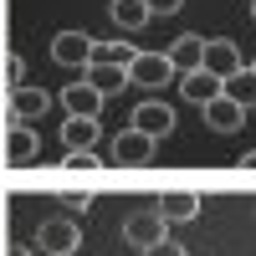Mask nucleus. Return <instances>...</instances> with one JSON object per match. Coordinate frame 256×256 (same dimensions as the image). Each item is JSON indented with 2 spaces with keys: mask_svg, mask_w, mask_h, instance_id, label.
<instances>
[{
  "mask_svg": "<svg viewBox=\"0 0 256 256\" xmlns=\"http://www.w3.org/2000/svg\"><path fill=\"white\" fill-rule=\"evenodd\" d=\"M180 72L169 67V56L164 52H138L134 62H128V88H144V92H154L164 88V82H174Z\"/></svg>",
  "mask_w": 256,
  "mask_h": 256,
  "instance_id": "f257e3e1",
  "label": "nucleus"
},
{
  "mask_svg": "<svg viewBox=\"0 0 256 256\" xmlns=\"http://www.w3.org/2000/svg\"><path fill=\"white\" fill-rule=\"evenodd\" d=\"M36 246L46 251V256H72V251L82 246V230H77V220H67V216H52V220H41Z\"/></svg>",
  "mask_w": 256,
  "mask_h": 256,
  "instance_id": "f03ea898",
  "label": "nucleus"
},
{
  "mask_svg": "<svg viewBox=\"0 0 256 256\" xmlns=\"http://www.w3.org/2000/svg\"><path fill=\"white\" fill-rule=\"evenodd\" d=\"M52 62L56 67H88L92 62V36L88 31H56L52 36Z\"/></svg>",
  "mask_w": 256,
  "mask_h": 256,
  "instance_id": "7ed1b4c3",
  "label": "nucleus"
},
{
  "mask_svg": "<svg viewBox=\"0 0 256 256\" xmlns=\"http://www.w3.org/2000/svg\"><path fill=\"white\" fill-rule=\"evenodd\" d=\"M134 128L159 144V138L174 134V108H169V102H159V98H148V102H138V108H134Z\"/></svg>",
  "mask_w": 256,
  "mask_h": 256,
  "instance_id": "20e7f679",
  "label": "nucleus"
},
{
  "mask_svg": "<svg viewBox=\"0 0 256 256\" xmlns=\"http://www.w3.org/2000/svg\"><path fill=\"white\" fill-rule=\"evenodd\" d=\"M164 236H169V220L159 216V210H138V216H128V220H123V241H128V246H138V251H144V246H154V241H164Z\"/></svg>",
  "mask_w": 256,
  "mask_h": 256,
  "instance_id": "39448f33",
  "label": "nucleus"
},
{
  "mask_svg": "<svg viewBox=\"0 0 256 256\" xmlns=\"http://www.w3.org/2000/svg\"><path fill=\"white\" fill-rule=\"evenodd\" d=\"M6 102H10V118H16V123H36V118L52 113V92H46V88H31V82H20Z\"/></svg>",
  "mask_w": 256,
  "mask_h": 256,
  "instance_id": "423d86ee",
  "label": "nucleus"
},
{
  "mask_svg": "<svg viewBox=\"0 0 256 256\" xmlns=\"http://www.w3.org/2000/svg\"><path fill=\"white\" fill-rule=\"evenodd\" d=\"M205 72H216L220 82L230 77V72H241V46L236 41H226V36H205V62H200Z\"/></svg>",
  "mask_w": 256,
  "mask_h": 256,
  "instance_id": "0eeeda50",
  "label": "nucleus"
},
{
  "mask_svg": "<svg viewBox=\"0 0 256 256\" xmlns=\"http://www.w3.org/2000/svg\"><path fill=\"white\" fill-rule=\"evenodd\" d=\"M148 159H154V138H148V134H138V128L134 123H128L123 128V134L113 138V164H148Z\"/></svg>",
  "mask_w": 256,
  "mask_h": 256,
  "instance_id": "6e6552de",
  "label": "nucleus"
},
{
  "mask_svg": "<svg viewBox=\"0 0 256 256\" xmlns=\"http://www.w3.org/2000/svg\"><path fill=\"white\" fill-rule=\"evenodd\" d=\"M154 210H159L169 226H184V220L200 216V195H195V190H164V195L154 200Z\"/></svg>",
  "mask_w": 256,
  "mask_h": 256,
  "instance_id": "1a4fd4ad",
  "label": "nucleus"
},
{
  "mask_svg": "<svg viewBox=\"0 0 256 256\" xmlns=\"http://www.w3.org/2000/svg\"><path fill=\"white\" fill-rule=\"evenodd\" d=\"M62 108H67V118H98V113H102V92L92 88L88 77H82V82H67Z\"/></svg>",
  "mask_w": 256,
  "mask_h": 256,
  "instance_id": "9d476101",
  "label": "nucleus"
},
{
  "mask_svg": "<svg viewBox=\"0 0 256 256\" xmlns=\"http://www.w3.org/2000/svg\"><path fill=\"white\" fill-rule=\"evenodd\" d=\"M0 154H6V164H31V159H36V134H31V123H10L6 134H0Z\"/></svg>",
  "mask_w": 256,
  "mask_h": 256,
  "instance_id": "9b49d317",
  "label": "nucleus"
},
{
  "mask_svg": "<svg viewBox=\"0 0 256 256\" xmlns=\"http://www.w3.org/2000/svg\"><path fill=\"white\" fill-rule=\"evenodd\" d=\"M220 88H226V82H220L216 72H205V67L180 72V92H184V102H195V108H205L210 98H220Z\"/></svg>",
  "mask_w": 256,
  "mask_h": 256,
  "instance_id": "f8f14e48",
  "label": "nucleus"
},
{
  "mask_svg": "<svg viewBox=\"0 0 256 256\" xmlns=\"http://www.w3.org/2000/svg\"><path fill=\"white\" fill-rule=\"evenodd\" d=\"M205 123L216 128V134H236V128L246 123V108H241V102H230V98L220 92V98L205 102Z\"/></svg>",
  "mask_w": 256,
  "mask_h": 256,
  "instance_id": "ddd939ff",
  "label": "nucleus"
},
{
  "mask_svg": "<svg viewBox=\"0 0 256 256\" xmlns=\"http://www.w3.org/2000/svg\"><path fill=\"white\" fill-rule=\"evenodd\" d=\"M164 56H169V67H174V72H195L200 62H205V36H195V31H190V36H174V46H169Z\"/></svg>",
  "mask_w": 256,
  "mask_h": 256,
  "instance_id": "4468645a",
  "label": "nucleus"
},
{
  "mask_svg": "<svg viewBox=\"0 0 256 256\" xmlns=\"http://www.w3.org/2000/svg\"><path fill=\"white\" fill-rule=\"evenodd\" d=\"M82 77H88L102 98H113V92L128 88V67H108V62H88V67H82Z\"/></svg>",
  "mask_w": 256,
  "mask_h": 256,
  "instance_id": "2eb2a0df",
  "label": "nucleus"
},
{
  "mask_svg": "<svg viewBox=\"0 0 256 256\" xmlns=\"http://www.w3.org/2000/svg\"><path fill=\"white\" fill-rule=\"evenodd\" d=\"M108 16H113V26H118V31H144L148 20H154L144 0H108Z\"/></svg>",
  "mask_w": 256,
  "mask_h": 256,
  "instance_id": "dca6fc26",
  "label": "nucleus"
},
{
  "mask_svg": "<svg viewBox=\"0 0 256 256\" xmlns=\"http://www.w3.org/2000/svg\"><path fill=\"white\" fill-rule=\"evenodd\" d=\"M62 144H67V154L72 148H98V118H67L62 123Z\"/></svg>",
  "mask_w": 256,
  "mask_h": 256,
  "instance_id": "f3484780",
  "label": "nucleus"
},
{
  "mask_svg": "<svg viewBox=\"0 0 256 256\" xmlns=\"http://www.w3.org/2000/svg\"><path fill=\"white\" fill-rule=\"evenodd\" d=\"M220 92H226L230 102H241V108H256V72H251V67H241V72H230Z\"/></svg>",
  "mask_w": 256,
  "mask_h": 256,
  "instance_id": "a211bd4d",
  "label": "nucleus"
},
{
  "mask_svg": "<svg viewBox=\"0 0 256 256\" xmlns=\"http://www.w3.org/2000/svg\"><path fill=\"white\" fill-rule=\"evenodd\" d=\"M138 52L128 41H92V62H108V67H128Z\"/></svg>",
  "mask_w": 256,
  "mask_h": 256,
  "instance_id": "6ab92c4d",
  "label": "nucleus"
},
{
  "mask_svg": "<svg viewBox=\"0 0 256 256\" xmlns=\"http://www.w3.org/2000/svg\"><path fill=\"white\" fill-rule=\"evenodd\" d=\"M62 205L77 210V216H88V210H92V195H88V190H62Z\"/></svg>",
  "mask_w": 256,
  "mask_h": 256,
  "instance_id": "aec40b11",
  "label": "nucleus"
},
{
  "mask_svg": "<svg viewBox=\"0 0 256 256\" xmlns=\"http://www.w3.org/2000/svg\"><path fill=\"white\" fill-rule=\"evenodd\" d=\"M20 82H26V56H6V88L16 92Z\"/></svg>",
  "mask_w": 256,
  "mask_h": 256,
  "instance_id": "412c9836",
  "label": "nucleus"
},
{
  "mask_svg": "<svg viewBox=\"0 0 256 256\" xmlns=\"http://www.w3.org/2000/svg\"><path fill=\"white\" fill-rule=\"evenodd\" d=\"M67 169H102V164H98L92 148H72V154H67Z\"/></svg>",
  "mask_w": 256,
  "mask_h": 256,
  "instance_id": "4be33fe9",
  "label": "nucleus"
},
{
  "mask_svg": "<svg viewBox=\"0 0 256 256\" xmlns=\"http://www.w3.org/2000/svg\"><path fill=\"white\" fill-rule=\"evenodd\" d=\"M144 256H184V246L164 236V241H154V246H144Z\"/></svg>",
  "mask_w": 256,
  "mask_h": 256,
  "instance_id": "5701e85b",
  "label": "nucleus"
},
{
  "mask_svg": "<svg viewBox=\"0 0 256 256\" xmlns=\"http://www.w3.org/2000/svg\"><path fill=\"white\" fill-rule=\"evenodd\" d=\"M144 6H148V16H174L184 0H144Z\"/></svg>",
  "mask_w": 256,
  "mask_h": 256,
  "instance_id": "b1692460",
  "label": "nucleus"
},
{
  "mask_svg": "<svg viewBox=\"0 0 256 256\" xmlns=\"http://www.w3.org/2000/svg\"><path fill=\"white\" fill-rule=\"evenodd\" d=\"M6 256H36V251H31V246H10Z\"/></svg>",
  "mask_w": 256,
  "mask_h": 256,
  "instance_id": "393cba45",
  "label": "nucleus"
},
{
  "mask_svg": "<svg viewBox=\"0 0 256 256\" xmlns=\"http://www.w3.org/2000/svg\"><path fill=\"white\" fill-rule=\"evenodd\" d=\"M241 164H246V169H256V148H251V154H246V159H241Z\"/></svg>",
  "mask_w": 256,
  "mask_h": 256,
  "instance_id": "a878e982",
  "label": "nucleus"
},
{
  "mask_svg": "<svg viewBox=\"0 0 256 256\" xmlns=\"http://www.w3.org/2000/svg\"><path fill=\"white\" fill-rule=\"evenodd\" d=\"M251 16H256V6H251Z\"/></svg>",
  "mask_w": 256,
  "mask_h": 256,
  "instance_id": "bb28decb",
  "label": "nucleus"
},
{
  "mask_svg": "<svg viewBox=\"0 0 256 256\" xmlns=\"http://www.w3.org/2000/svg\"><path fill=\"white\" fill-rule=\"evenodd\" d=\"M251 6H256V0H251Z\"/></svg>",
  "mask_w": 256,
  "mask_h": 256,
  "instance_id": "cd10ccee",
  "label": "nucleus"
},
{
  "mask_svg": "<svg viewBox=\"0 0 256 256\" xmlns=\"http://www.w3.org/2000/svg\"><path fill=\"white\" fill-rule=\"evenodd\" d=\"M251 72H256V67H251Z\"/></svg>",
  "mask_w": 256,
  "mask_h": 256,
  "instance_id": "c85d7f7f",
  "label": "nucleus"
}]
</instances>
